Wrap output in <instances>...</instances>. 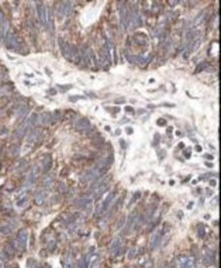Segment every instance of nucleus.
I'll list each match as a JSON object with an SVG mask.
<instances>
[{
  "label": "nucleus",
  "mask_w": 221,
  "mask_h": 268,
  "mask_svg": "<svg viewBox=\"0 0 221 268\" xmlns=\"http://www.w3.org/2000/svg\"><path fill=\"white\" fill-rule=\"evenodd\" d=\"M59 46H60V50H61L62 54H63V56L65 57V58H67L68 60L81 59L80 53H79V50L76 46L65 42L62 39H59Z\"/></svg>",
  "instance_id": "1"
},
{
  "label": "nucleus",
  "mask_w": 221,
  "mask_h": 268,
  "mask_svg": "<svg viewBox=\"0 0 221 268\" xmlns=\"http://www.w3.org/2000/svg\"><path fill=\"white\" fill-rule=\"evenodd\" d=\"M4 43L8 49H13V50H18L21 48V43L18 37L13 33L7 32L4 37Z\"/></svg>",
  "instance_id": "2"
},
{
  "label": "nucleus",
  "mask_w": 221,
  "mask_h": 268,
  "mask_svg": "<svg viewBox=\"0 0 221 268\" xmlns=\"http://www.w3.org/2000/svg\"><path fill=\"white\" fill-rule=\"evenodd\" d=\"M101 177L100 172L97 170L96 168L94 169H90V170L86 171L83 175L81 177V183H89V182L92 181H96L97 179Z\"/></svg>",
  "instance_id": "3"
},
{
  "label": "nucleus",
  "mask_w": 221,
  "mask_h": 268,
  "mask_svg": "<svg viewBox=\"0 0 221 268\" xmlns=\"http://www.w3.org/2000/svg\"><path fill=\"white\" fill-rule=\"evenodd\" d=\"M36 4H37V11L40 21H42L43 25H48V10H47V7L41 1L36 2Z\"/></svg>",
  "instance_id": "4"
},
{
  "label": "nucleus",
  "mask_w": 221,
  "mask_h": 268,
  "mask_svg": "<svg viewBox=\"0 0 221 268\" xmlns=\"http://www.w3.org/2000/svg\"><path fill=\"white\" fill-rule=\"evenodd\" d=\"M27 242H28V233L25 229H21L16 237V245L21 251H25L27 249Z\"/></svg>",
  "instance_id": "5"
},
{
  "label": "nucleus",
  "mask_w": 221,
  "mask_h": 268,
  "mask_svg": "<svg viewBox=\"0 0 221 268\" xmlns=\"http://www.w3.org/2000/svg\"><path fill=\"white\" fill-rule=\"evenodd\" d=\"M119 18H120V23L123 29H126L128 21V9L125 2H120L119 6Z\"/></svg>",
  "instance_id": "6"
},
{
  "label": "nucleus",
  "mask_w": 221,
  "mask_h": 268,
  "mask_svg": "<svg viewBox=\"0 0 221 268\" xmlns=\"http://www.w3.org/2000/svg\"><path fill=\"white\" fill-rule=\"evenodd\" d=\"M137 218H138V214H137V212H132V213L130 214V216L127 217V222H126V226H125V230H124V233H130V230L134 228L135 224H136Z\"/></svg>",
  "instance_id": "7"
},
{
  "label": "nucleus",
  "mask_w": 221,
  "mask_h": 268,
  "mask_svg": "<svg viewBox=\"0 0 221 268\" xmlns=\"http://www.w3.org/2000/svg\"><path fill=\"white\" fill-rule=\"evenodd\" d=\"M38 174H39V171H38V168H37V167H34V168L31 170V172H30V174L28 175L27 182H25V186H33L34 184H35L36 182H37Z\"/></svg>",
  "instance_id": "8"
},
{
  "label": "nucleus",
  "mask_w": 221,
  "mask_h": 268,
  "mask_svg": "<svg viewBox=\"0 0 221 268\" xmlns=\"http://www.w3.org/2000/svg\"><path fill=\"white\" fill-rule=\"evenodd\" d=\"M214 260H215L214 252H211V251L208 250L207 252H205L203 254V264L205 266H210L214 262Z\"/></svg>",
  "instance_id": "9"
},
{
  "label": "nucleus",
  "mask_w": 221,
  "mask_h": 268,
  "mask_svg": "<svg viewBox=\"0 0 221 268\" xmlns=\"http://www.w3.org/2000/svg\"><path fill=\"white\" fill-rule=\"evenodd\" d=\"M7 30H8V23L7 21L5 20L3 14L0 12V37L4 38L7 33Z\"/></svg>",
  "instance_id": "10"
},
{
  "label": "nucleus",
  "mask_w": 221,
  "mask_h": 268,
  "mask_svg": "<svg viewBox=\"0 0 221 268\" xmlns=\"http://www.w3.org/2000/svg\"><path fill=\"white\" fill-rule=\"evenodd\" d=\"M120 248H121V245H120V239L119 238H115L114 240H113L112 244H111L110 246V251L112 254H114L115 256H118L119 252H120Z\"/></svg>",
  "instance_id": "11"
},
{
  "label": "nucleus",
  "mask_w": 221,
  "mask_h": 268,
  "mask_svg": "<svg viewBox=\"0 0 221 268\" xmlns=\"http://www.w3.org/2000/svg\"><path fill=\"white\" fill-rule=\"evenodd\" d=\"M90 125H91V123H90V121L88 118H85V117L79 119V121H76V130H88V128H90Z\"/></svg>",
  "instance_id": "12"
},
{
  "label": "nucleus",
  "mask_w": 221,
  "mask_h": 268,
  "mask_svg": "<svg viewBox=\"0 0 221 268\" xmlns=\"http://www.w3.org/2000/svg\"><path fill=\"white\" fill-rule=\"evenodd\" d=\"M46 197H47L46 191H44V190L38 191L35 195V203L37 205H42L43 203L45 202V200H46Z\"/></svg>",
  "instance_id": "13"
},
{
  "label": "nucleus",
  "mask_w": 221,
  "mask_h": 268,
  "mask_svg": "<svg viewBox=\"0 0 221 268\" xmlns=\"http://www.w3.org/2000/svg\"><path fill=\"white\" fill-rule=\"evenodd\" d=\"M29 128V125H28L27 123V121H25L23 123H21L20 124V126L18 128V130H16V137L18 139H21L23 136H25V132H27V130Z\"/></svg>",
  "instance_id": "14"
},
{
  "label": "nucleus",
  "mask_w": 221,
  "mask_h": 268,
  "mask_svg": "<svg viewBox=\"0 0 221 268\" xmlns=\"http://www.w3.org/2000/svg\"><path fill=\"white\" fill-rule=\"evenodd\" d=\"M53 164V160L52 157L50 155H46L43 159V163H42V167H43V171L44 172H48L49 170L51 169Z\"/></svg>",
  "instance_id": "15"
},
{
  "label": "nucleus",
  "mask_w": 221,
  "mask_h": 268,
  "mask_svg": "<svg viewBox=\"0 0 221 268\" xmlns=\"http://www.w3.org/2000/svg\"><path fill=\"white\" fill-rule=\"evenodd\" d=\"M40 138H41V132L40 130H33L31 134H30L29 138H28V143L34 145V144H36L38 141H39Z\"/></svg>",
  "instance_id": "16"
},
{
  "label": "nucleus",
  "mask_w": 221,
  "mask_h": 268,
  "mask_svg": "<svg viewBox=\"0 0 221 268\" xmlns=\"http://www.w3.org/2000/svg\"><path fill=\"white\" fill-rule=\"evenodd\" d=\"M161 237H162V235H161L160 233H158L154 235L153 237L151 238V240H150V249H151L152 251L155 250V249L157 248L158 246H159Z\"/></svg>",
  "instance_id": "17"
},
{
  "label": "nucleus",
  "mask_w": 221,
  "mask_h": 268,
  "mask_svg": "<svg viewBox=\"0 0 221 268\" xmlns=\"http://www.w3.org/2000/svg\"><path fill=\"white\" fill-rule=\"evenodd\" d=\"M115 194H116V192H112L110 195H109L108 197H107L106 200H105L104 202L102 203V212H105L107 209H108V207L110 206V204H111V202H112V200L114 199Z\"/></svg>",
  "instance_id": "18"
},
{
  "label": "nucleus",
  "mask_w": 221,
  "mask_h": 268,
  "mask_svg": "<svg viewBox=\"0 0 221 268\" xmlns=\"http://www.w3.org/2000/svg\"><path fill=\"white\" fill-rule=\"evenodd\" d=\"M92 202V198L91 197H85V198L79 199L76 203V206L79 208H86L90 203Z\"/></svg>",
  "instance_id": "19"
},
{
  "label": "nucleus",
  "mask_w": 221,
  "mask_h": 268,
  "mask_svg": "<svg viewBox=\"0 0 221 268\" xmlns=\"http://www.w3.org/2000/svg\"><path fill=\"white\" fill-rule=\"evenodd\" d=\"M13 228H14L13 224L9 223V224H6V225H3L0 227V231H1L3 235H8V233H10L12 230H13Z\"/></svg>",
  "instance_id": "20"
},
{
  "label": "nucleus",
  "mask_w": 221,
  "mask_h": 268,
  "mask_svg": "<svg viewBox=\"0 0 221 268\" xmlns=\"http://www.w3.org/2000/svg\"><path fill=\"white\" fill-rule=\"evenodd\" d=\"M53 182H54V175H53V174H48L44 179V181H43V184H44V186H47V188H50V186H52Z\"/></svg>",
  "instance_id": "21"
},
{
  "label": "nucleus",
  "mask_w": 221,
  "mask_h": 268,
  "mask_svg": "<svg viewBox=\"0 0 221 268\" xmlns=\"http://www.w3.org/2000/svg\"><path fill=\"white\" fill-rule=\"evenodd\" d=\"M28 111H29V108H28L27 106H21V108L18 110V112H16V117H18V118H23L25 115H27Z\"/></svg>",
  "instance_id": "22"
},
{
  "label": "nucleus",
  "mask_w": 221,
  "mask_h": 268,
  "mask_svg": "<svg viewBox=\"0 0 221 268\" xmlns=\"http://www.w3.org/2000/svg\"><path fill=\"white\" fill-rule=\"evenodd\" d=\"M41 123L47 125L48 123H50V113L45 112L41 115Z\"/></svg>",
  "instance_id": "23"
},
{
  "label": "nucleus",
  "mask_w": 221,
  "mask_h": 268,
  "mask_svg": "<svg viewBox=\"0 0 221 268\" xmlns=\"http://www.w3.org/2000/svg\"><path fill=\"white\" fill-rule=\"evenodd\" d=\"M89 265V258L88 257H84L79 261V268H88Z\"/></svg>",
  "instance_id": "24"
},
{
  "label": "nucleus",
  "mask_w": 221,
  "mask_h": 268,
  "mask_svg": "<svg viewBox=\"0 0 221 268\" xmlns=\"http://www.w3.org/2000/svg\"><path fill=\"white\" fill-rule=\"evenodd\" d=\"M156 206H153L151 208V209H149L148 210V212H147V214H146V220H150L151 219L152 217H153V215H154V213H155V211H156Z\"/></svg>",
  "instance_id": "25"
},
{
  "label": "nucleus",
  "mask_w": 221,
  "mask_h": 268,
  "mask_svg": "<svg viewBox=\"0 0 221 268\" xmlns=\"http://www.w3.org/2000/svg\"><path fill=\"white\" fill-rule=\"evenodd\" d=\"M207 66H208V63H207V62H206V61L202 62V63H200L198 66H197V68H196V70H195V72H202V70H204V69H205V68L207 67Z\"/></svg>",
  "instance_id": "26"
},
{
  "label": "nucleus",
  "mask_w": 221,
  "mask_h": 268,
  "mask_svg": "<svg viewBox=\"0 0 221 268\" xmlns=\"http://www.w3.org/2000/svg\"><path fill=\"white\" fill-rule=\"evenodd\" d=\"M27 265H28V267L29 268H36L37 267V265H38V263H37V261H35L34 259L30 258V259H28Z\"/></svg>",
  "instance_id": "27"
},
{
  "label": "nucleus",
  "mask_w": 221,
  "mask_h": 268,
  "mask_svg": "<svg viewBox=\"0 0 221 268\" xmlns=\"http://www.w3.org/2000/svg\"><path fill=\"white\" fill-rule=\"evenodd\" d=\"M198 235H199V237H200L201 239H204V238H205V235H206V229H205V227H204L203 225L199 226V228H198Z\"/></svg>",
  "instance_id": "28"
},
{
  "label": "nucleus",
  "mask_w": 221,
  "mask_h": 268,
  "mask_svg": "<svg viewBox=\"0 0 221 268\" xmlns=\"http://www.w3.org/2000/svg\"><path fill=\"white\" fill-rule=\"evenodd\" d=\"M27 202H28L27 197H23V198H21L20 200L16 202V205H18V207H23L25 204H27Z\"/></svg>",
  "instance_id": "29"
},
{
  "label": "nucleus",
  "mask_w": 221,
  "mask_h": 268,
  "mask_svg": "<svg viewBox=\"0 0 221 268\" xmlns=\"http://www.w3.org/2000/svg\"><path fill=\"white\" fill-rule=\"evenodd\" d=\"M58 190H59V193H61V194H65L66 192H67V186L64 183H60L59 184V186H58Z\"/></svg>",
  "instance_id": "30"
},
{
  "label": "nucleus",
  "mask_w": 221,
  "mask_h": 268,
  "mask_svg": "<svg viewBox=\"0 0 221 268\" xmlns=\"http://www.w3.org/2000/svg\"><path fill=\"white\" fill-rule=\"evenodd\" d=\"M204 18H205V16H204V13L199 14V16H197V18H196V20H195V21H194V25H195V26H198V25H200V23H202V21H203Z\"/></svg>",
  "instance_id": "31"
},
{
  "label": "nucleus",
  "mask_w": 221,
  "mask_h": 268,
  "mask_svg": "<svg viewBox=\"0 0 221 268\" xmlns=\"http://www.w3.org/2000/svg\"><path fill=\"white\" fill-rule=\"evenodd\" d=\"M160 143V135L159 134H155L154 135V140L153 142H152V145L154 146V147H156V146H158Z\"/></svg>",
  "instance_id": "32"
},
{
  "label": "nucleus",
  "mask_w": 221,
  "mask_h": 268,
  "mask_svg": "<svg viewBox=\"0 0 221 268\" xmlns=\"http://www.w3.org/2000/svg\"><path fill=\"white\" fill-rule=\"evenodd\" d=\"M48 249L50 252H54L55 249H56V242L55 241H50L48 244Z\"/></svg>",
  "instance_id": "33"
},
{
  "label": "nucleus",
  "mask_w": 221,
  "mask_h": 268,
  "mask_svg": "<svg viewBox=\"0 0 221 268\" xmlns=\"http://www.w3.org/2000/svg\"><path fill=\"white\" fill-rule=\"evenodd\" d=\"M124 221H125V217H121V218H120V220H119V222L117 223V229H120L121 227L123 226Z\"/></svg>",
  "instance_id": "34"
},
{
  "label": "nucleus",
  "mask_w": 221,
  "mask_h": 268,
  "mask_svg": "<svg viewBox=\"0 0 221 268\" xmlns=\"http://www.w3.org/2000/svg\"><path fill=\"white\" fill-rule=\"evenodd\" d=\"M135 255H136V249H132V250L130 251V253H128V259L132 260V259L135 257Z\"/></svg>",
  "instance_id": "35"
},
{
  "label": "nucleus",
  "mask_w": 221,
  "mask_h": 268,
  "mask_svg": "<svg viewBox=\"0 0 221 268\" xmlns=\"http://www.w3.org/2000/svg\"><path fill=\"white\" fill-rule=\"evenodd\" d=\"M157 124L158 125H160V126H164L165 124H166V121H165L164 118H159L158 119V121H157Z\"/></svg>",
  "instance_id": "36"
},
{
  "label": "nucleus",
  "mask_w": 221,
  "mask_h": 268,
  "mask_svg": "<svg viewBox=\"0 0 221 268\" xmlns=\"http://www.w3.org/2000/svg\"><path fill=\"white\" fill-rule=\"evenodd\" d=\"M7 133H8V130H6L5 128H0V136H4V135H7Z\"/></svg>",
  "instance_id": "37"
},
{
  "label": "nucleus",
  "mask_w": 221,
  "mask_h": 268,
  "mask_svg": "<svg viewBox=\"0 0 221 268\" xmlns=\"http://www.w3.org/2000/svg\"><path fill=\"white\" fill-rule=\"evenodd\" d=\"M114 103L115 104H123V103H125V99H124V98H121V99H117V100H115V101H114Z\"/></svg>",
  "instance_id": "38"
},
{
  "label": "nucleus",
  "mask_w": 221,
  "mask_h": 268,
  "mask_svg": "<svg viewBox=\"0 0 221 268\" xmlns=\"http://www.w3.org/2000/svg\"><path fill=\"white\" fill-rule=\"evenodd\" d=\"M125 111L126 112H134V108L132 106H126L125 107Z\"/></svg>",
  "instance_id": "39"
},
{
  "label": "nucleus",
  "mask_w": 221,
  "mask_h": 268,
  "mask_svg": "<svg viewBox=\"0 0 221 268\" xmlns=\"http://www.w3.org/2000/svg\"><path fill=\"white\" fill-rule=\"evenodd\" d=\"M210 186H216V181H215V179H211V181H210Z\"/></svg>",
  "instance_id": "40"
},
{
  "label": "nucleus",
  "mask_w": 221,
  "mask_h": 268,
  "mask_svg": "<svg viewBox=\"0 0 221 268\" xmlns=\"http://www.w3.org/2000/svg\"><path fill=\"white\" fill-rule=\"evenodd\" d=\"M126 133H127L128 135H132V128H126Z\"/></svg>",
  "instance_id": "41"
},
{
  "label": "nucleus",
  "mask_w": 221,
  "mask_h": 268,
  "mask_svg": "<svg viewBox=\"0 0 221 268\" xmlns=\"http://www.w3.org/2000/svg\"><path fill=\"white\" fill-rule=\"evenodd\" d=\"M169 4H171V5H175V4L178 3V1H168Z\"/></svg>",
  "instance_id": "42"
},
{
  "label": "nucleus",
  "mask_w": 221,
  "mask_h": 268,
  "mask_svg": "<svg viewBox=\"0 0 221 268\" xmlns=\"http://www.w3.org/2000/svg\"><path fill=\"white\" fill-rule=\"evenodd\" d=\"M120 144L122 145V148H125V144H124V141L123 140H120Z\"/></svg>",
  "instance_id": "43"
},
{
  "label": "nucleus",
  "mask_w": 221,
  "mask_h": 268,
  "mask_svg": "<svg viewBox=\"0 0 221 268\" xmlns=\"http://www.w3.org/2000/svg\"><path fill=\"white\" fill-rule=\"evenodd\" d=\"M193 205H194V204H193V202H191V204H190V205H188V209H190V208H191V207H193Z\"/></svg>",
  "instance_id": "44"
},
{
  "label": "nucleus",
  "mask_w": 221,
  "mask_h": 268,
  "mask_svg": "<svg viewBox=\"0 0 221 268\" xmlns=\"http://www.w3.org/2000/svg\"><path fill=\"white\" fill-rule=\"evenodd\" d=\"M206 165H207V166H209V167H212V166H213V165H212V164H210V163H208V162H207V163H206Z\"/></svg>",
  "instance_id": "45"
},
{
  "label": "nucleus",
  "mask_w": 221,
  "mask_h": 268,
  "mask_svg": "<svg viewBox=\"0 0 221 268\" xmlns=\"http://www.w3.org/2000/svg\"><path fill=\"white\" fill-rule=\"evenodd\" d=\"M197 150H198V151H201L202 148H201V147H199V146H198V147H197Z\"/></svg>",
  "instance_id": "46"
},
{
  "label": "nucleus",
  "mask_w": 221,
  "mask_h": 268,
  "mask_svg": "<svg viewBox=\"0 0 221 268\" xmlns=\"http://www.w3.org/2000/svg\"><path fill=\"white\" fill-rule=\"evenodd\" d=\"M183 146H184V145L182 144V143H181V144H179V148H182V147H183Z\"/></svg>",
  "instance_id": "47"
},
{
  "label": "nucleus",
  "mask_w": 221,
  "mask_h": 268,
  "mask_svg": "<svg viewBox=\"0 0 221 268\" xmlns=\"http://www.w3.org/2000/svg\"><path fill=\"white\" fill-rule=\"evenodd\" d=\"M0 268H2V263L0 262Z\"/></svg>",
  "instance_id": "48"
}]
</instances>
